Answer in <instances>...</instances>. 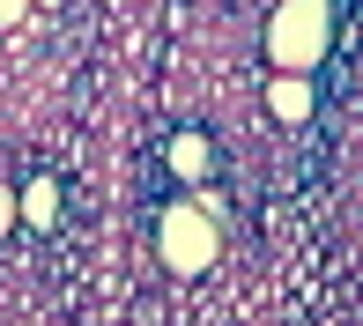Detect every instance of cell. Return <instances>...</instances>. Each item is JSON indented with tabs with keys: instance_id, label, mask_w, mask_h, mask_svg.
<instances>
[{
	"instance_id": "277c9868",
	"label": "cell",
	"mask_w": 363,
	"mask_h": 326,
	"mask_svg": "<svg viewBox=\"0 0 363 326\" xmlns=\"http://www.w3.org/2000/svg\"><path fill=\"white\" fill-rule=\"evenodd\" d=\"M15 215H23L30 230H52V223H60V186H52V178H30V186L15 193Z\"/></svg>"
},
{
	"instance_id": "8992f818",
	"label": "cell",
	"mask_w": 363,
	"mask_h": 326,
	"mask_svg": "<svg viewBox=\"0 0 363 326\" xmlns=\"http://www.w3.org/2000/svg\"><path fill=\"white\" fill-rule=\"evenodd\" d=\"M23 15H30V0H0V30H15Z\"/></svg>"
},
{
	"instance_id": "5b68a950",
	"label": "cell",
	"mask_w": 363,
	"mask_h": 326,
	"mask_svg": "<svg viewBox=\"0 0 363 326\" xmlns=\"http://www.w3.org/2000/svg\"><path fill=\"white\" fill-rule=\"evenodd\" d=\"M267 104H274V119H282V126H304V119H311V82H304V74H274Z\"/></svg>"
},
{
	"instance_id": "ba28073f",
	"label": "cell",
	"mask_w": 363,
	"mask_h": 326,
	"mask_svg": "<svg viewBox=\"0 0 363 326\" xmlns=\"http://www.w3.org/2000/svg\"><path fill=\"white\" fill-rule=\"evenodd\" d=\"M30 8H60V0H30Z\"/></svg>"
},
{
	"instance_id": "52a82bcc",
	"label": "cell",
	"mask_w": 363,
	"mask_h": 326,
	"mask_svg": "<svg viewBox=\"0 0 363 326\" xmlns=\"http://www.w3.org/2000/svg\"><path fill=\"white\" fill-rule=\"evenodd\" d=\"M15 223H23V215H15V193L0 186V230H15Z\"/></svg>"
},
{
	"instance_id": "7a4b0ae2",
	"label": "cell",
	"mask_w": 363,
	"mask_h": 326,
	"mask_svg": "<svg viewBox=\"0 0 363 326\" xmlns=\"http://www.w3.org/2000/svg\"><path fill=\"white\" fill-rule=\"evenodd\" d=\"M216 252H223V230H216L208 208H171V215L156 223V259L171 274H208Z\"/></svg>"
},
{
	"instance_id": "6da1fadb",
	"label": "cell",
	"mask_w": 363,
	"mask_h": 326,
	"mask_svg": "<svg viewBox=\"0 0 363 326\" xmlns=\"http://www.w3.org/2000/svg\"><path fill=\"white\" fill-rule=\"evenodd\" d=\"M326 45H334L326 0H274V15H267V60H274V74H311L326 60Z\"/></svg>"
},
{
	"instance_id": "3957f363",
	"label": "cell",
	"mask_w": 363,
	"mask_h": 326,
	"mask_svg": "<svg viewBox=\"0 0 363 326\" xmlns=\"http://www.w3.org/2000/svg\"><path fill=\"white\" fill-rule=\"evenodd\" d=\"M163 163H171L186 186H208V171H216V141H208V134H171V141H163Z\"/></svg>"
}]
</instances>
